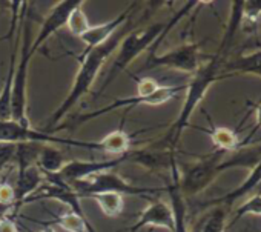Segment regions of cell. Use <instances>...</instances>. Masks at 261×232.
Returning <instances> with one entry per match:
<instances>
[{
  "instance_id": "obj_27",
  "label": "cell",
  "mask_w": 261,
  "mask_h": 232,
  "mask_svg": "<svg viewBox=\"0 0 261 232\" xmlns=\"http://www.w3.org/2000/svg\"><path fill=\"white\" fill-rule=\"evenodd\" d=\"M16 143H0V175L4 174V171L14 163L16 159Z\"/></svg>"
},
{
  "instance_id": "obj_22",
  "label": "cell",
  "mask_w": 261,
  "mask_h": 232,
  "mask_svg": "<svg viewBox=\"0 0 261 232\" xmlns=\"http://www.w3.org/2000/svg\"><path fill=\"white\" fill-rule=\"evenodd\" d=\"M14 72H16V49L11 51L7 79H5V82H4L2 91H0V122L11 120V97H13Z\"/></svg>"
},
{
  "instance_id": "obj_6",
  "label": "cell",
  "mask_w": 261,
  "mask_h": 232,
  "mask_svg": "<svg viewBox=\"0 0 261 232\" xmlns=\"http://www.w3.org/2000/svg\"><path fill=\"white\" fill-rule=\"evenodd\" d=\"M71 188L79 194L80 200L88 198L89 195H95V194H120V195L145 197L148 194L151 195V194L166 192V188H145V186L133 185L112 171L91 175L82 182L74 183Z\"/></svg>"
},
{
  "instance_id": "obj_13",
  "label": "cell",
  "mask_w": 261,
  "mask_h": 232,
  "mask_svg": "<svg viewBox=\"0 0 261 232\" xmlns=\"http://www.w3.org/2000/svg\"><path fill=\"white\" fill-rule=\"evenodd\" d=\"M137 4H133L130 7H127L121 14H118L114 20H109L106 23H101V25H95V27H89V30L82 34L80 40L86 45V49H92L98 45H103L106 43L115 33L120 31V28L129 22V17H130V13H133V8L136 7Z\"/></svg>"
},
{
  "instance_id": "obj_26",
  "label": "cell",
  "mask_w": 261,
  "mask_h": 232,
  "mask_svg": "<svg viewBox=\"0 0 261 232\" xmlns=\"http://www.w3.org/2000/svg\"><path fill=\"white\" fill-rule=\"evenodd\" d=\"M244 215H255V217H261V192L252 195L246 203H243L237 212H235V220H238L240 217Z\"/></svg>"
},
{
  "instance_id": "obj_30",
  "label": "cell",
  "mask_w": 261,
  "mask_h": 232,
  "mask_svg": "<svg viewBox=\"0 0 261 232\" xmlns=\"http://www.w3.org/2000/svg\"><path fill=\"white\" fill-rule=\"evenodd\" d=\"M0 232H19L14 220L10 215L0 218Z\"/></svg>"
},
{
  "instance_id": "obj_12",
  "label": "cell",
  "mask_w": 261,
  "mask_h": 232,
  "mask_svg": "<svg viewBox=\"0 0 261 232\" xmlns=\"http://www.w3.org/2000/svg\"><path fill=\"white\" fill-rule=\"evenodd\" d=\"M162 227L174 232V212L169 203L157 200L142 211L137 221L129 227V232H137L143 227Z\"/></svg>"
},
{
  "instance_id": "obj_32",
  "label": "cell",
  "mask_w": 261,
  "mask_h": 232,
  "mask_svg": "<svg viewBox=\"0 0 261 232\" xmlns=\"http://www.w3.org/2000/svg\"><path fill=\"white\" fill-rule=\"evenodd\" d=\"M256 34H258V49H261V27H259Z\"/></svg>"
},
{
  "instance_id": "obj_19",
  "label": "cell",
  "mask_w": 261,
  "mask_h": 232,
  "mask_svg": "<svg viewBox=\"0 0 261 232\" xmlns=\"http://www.w3.org/2000/svg\"><path fill=\"white\" fill-rule=\"evenodd\" d=\"M215 146L217 151H223V152H235L241 149V145H244L246 142L240 140L237 131L229 130V128H223V126H214L211 123V130L206 131Z\"/></svg>"
},
{
  "instance_id": "obj_5",
  "label": "cell",
  "mask_w": 261,
  "mask_h": 232,
  "mask_svg": "<svg viewBox=\"0 0 261 232\" xmlns=\"http://www.w3.org/2000/svg\"><path fill=\"white\" fill-rule=\"evenodd\" d=\"M23 27H22V43H20V56L19 63L16 65L14 82H13V97H11V120L31 126L28 122V72L31 59L34 56L33 45V20L30 17L25 19L23 14Z\"/></svg>"
},
{
  "instance_id": "obj_17",
  "label": "cell",
  "mask_w": 261,
  "mask_h": 232,
  "mask_svg": "<svg viewBox=\"0 0 261 232\" xmlns=\"http://www.w3.org/2000/svg\"><path fill=\"white\" fill-rule=\"evenodd\" d=\"M221 71L227 74H247L261 77V49H255L226 62Z\"/></svg>"
},
{
  "instance_id": "obj_25",
  "label": "cell",
  "mask_w": 261,
  "mask_h": 232,
  "mask_svg": "<svg viewBox=\"0 0 261 232\" xmlns=\"http://www.w3.org/2000/svg\"><path fill=\"white\" fill-rule=\"evenodd\" d=\"M66 27H68L69 31H71L75 37H79V39L82 37V34H85V33L89 30L91 25H89V20H88V17L85 16L82 7L75 8V10L71 13Z\"/></svg>"
},
{
  "instance_id": "obj_3",
  "label": "cell",
  "mask_w": 261,
  "mask_h": 232,
  "mask_svg": "<svg viewBox=\"0 0 261 232\" xmlns=\"http://www.w3.org/2000/svg\"><path fill=\"white\" fill-rule=\"evenodd\" d=\"M226 152L215 151L198 162L189 165L183 175L178 178V188L183 197H194L207 189L215 178L227 169L244 166L253 168L261 160V145L253 148H244L232 154V157H224Z\"/></svg>"
},
{
  "instance_id": "obj_20",
  "label": "cell",
  "mask_w": 261,
  "mask_h": 232,
  "mask_svg": "<svg viewBox=\"0 0 261 232\" xmlns=\"http://www.w3.org/2000/svg\"><path fill=\"white\" fill-rule=\"evenodd\" d=\"M66 157L62 151L54 148L53 145H42L37 166L45 175H56L60 172V169L66 165Z\"/></svg>"
},
{
  "instance_id": "obj_33",
  "label": "cell",
  "mask_w": 261,
  "mask_h": 232,
  "mask_svg": "<svg viewBox=\"0 0 261 232\" xmlns=\"http://www.w3.org/2000/svg\"><path fill=\"white\" fill-rule=\"evenodd\" d=\"M42 232H56V230H54L53 226H45V229H43Z\"/></svg>"
},
{
  "instance_id": "obj_8",
  "label": "cell",
  "mask_w": 261,
  "mask_h": 232,
  "mask_svg": "<svg viewBox=\"0 0 261 232\" xmlns=\"http://www.w3.org/2000/svg\"><path fill=\"white\" fill-rule=\"evenodd\" d=\"M181 91H186V83L185 85H162L159 88L157 92H154L152 95H130V97H126V98H115L114 101H111L109 105L100 108V109H95V111H91V112H86V114H82L77 117V120H72V126H80L89 120H94V119H98L101 115H106L108 112H112V111H117V109H133L139 105H151V106H159V105H163L172 98L177 97V94H180Z\"/></svg>"
},
{
  "instance_id": "obj_21",
  "label": "cell",
  "mask_w": 261,
  "mask_h": 232,
  "mask_svg": "<svg viewBox=\"0 0 261 232\" xmlns=\"http://www.w3.org/2000/svg\"><path fill=\"white\" fill-rule=\"evenodd\" d=\"M53 223L66 232H97L91 226V223L88 221V218L85 215H79L72 211H68L65 214H59L56 218H53L49 221H45V223L40 221V224H45V226H51Z\"/></svg>"
},
{
  "instance_id": "obj_7",
  "label": "cell",
  "mask_w": 261,
  "mask_h": 232,
  "mask_svg": "<svg viewBox=\"0 0 261 232\" xmlns=\"http://www.w3.org/2000/svg\"><path fill=\"white\" fill-rule=\"evenodd\" d=\"M0 143H39V145H68L82 149L101 151L100 140L97 142H85L74 140L66 137H56L54 134H46L42 130L36 131L31 126L17 123L14 120L0 122Z\"/></svg>"
},
{
  "instance_id": "obj_11",
  "label": "cell",
  "mask_w": 261,
  "mask_h": 232,
  "mask_svg": "<svg viewBox=\"0 0 261 232\" xmlns=\"http://www.w3.org/2000/svg\"><path fill=\"white\" fill-rule=\"evenodd\" d=\"M82 5H83V0H62V2H57L56 7L51 10V13L45 17L37 37L33 40V45H31L33 53H36L60 28L66 27L71 13Z\"/></svg>"
},
{
  "instance_id": "obj_15",
  "label": "cell",
  "mask_w": 261,
  "mask_h": 232,
  "mask_svg": "<svg viewBox=\"0 0 261 232\" xmlns=\"http://www.w3.org/2000/svg\"><path fill=\"white\" fill-rule=\"evenodd\" d=\"M180 172L178 169L171 171V183L166 186V192L171 198V208L174 212V232H189L186 224V201L178 188Z\"/></svg>"
},
{
  "instance_id": "obj_24",
  "label": "cell",
  "mask_w": 261,
  "mask_h": 232,
  "mask_svg": "<svg viewBox=\"0 0 261 232\" xmlns=\"http://www.w3.org/2000/svg\"><path fill=\"white\" fill-rule=\"evenodd\" d=\"M88 198H92L106 217L114 218L123 212V195L120 194H95Z\"/></svg>"
},
{
  "instance_id": "obj_29",
  "label": "cell",
  "mask_w": 261,
  "mask_h": 232,
  "mask_svg": "<svg viewBox=\"0 0 261 232\" xmlns=\"http://www.w3.org/2000/svg\"><path fill=\"white\" fill-rule=\"evenodd\" d=\"M0 204L13 206L14 212H16V192H14V186L7 183V182H0Z\"/></svg>"
},
{
  "instance_id": "obj_2",
  "label": "cell",
  "mask_w": 261,
  "mask_h": 232,
  "mask_svg": "<svg viewBox=\"0 0 261 232\" xmlns=\"http://www.w3.org/2000/svg\"><path fill=\"white\" fill-rule=\"evenodd\" d=\"M124 34H127V33L126 31H118L106 43L98 45V46H95L92 49H85L83 51V54L79 59L80 68H79V72H77V75L74 79V83H72L66 98L62 101V105L49 115L48 122L45 123V126L42 130L43 133L53 134V131L60 125V122L65 120V117L69 114V111L80 101V98L85 97L89 92V89L92 88L95 79L98 77L103 65L117 51L118 45L124 39Z\"/></svg>"
},
{
  "instance_id": "obj_10",
  "label": "cell",
  "mask_w": 261,
  "mask_h": 232,
  "mask_svg": "<svg viewBox=\"0 0 261 232\" xmlns=\"http://www.w3.org/2000/svg\"><path fill=\"white\" fill-rule=\"evenodd\" d=\"M127 162L126 154L118 156V157H112L109 160H68L66 165L60 169L59 174L56 175H45L48 178H54L57 182H62L68 186H72L77 182H82L91 175L100 174V172H106V171H112L115 166L121 165Z\"/></svg>"
},
{
  "instance_id": "obj_1",
  "label": "cell",
  "mask_w": 261,
  "mask_h": 232,
  "mask_svg": "<svg viewBox=\"0 0 261 232\" xmlns=\"http://www.w3.org/2000/svg\"><path fill=\"white\" fill-rule=\"evenodd\" d=\"M241 22H243V4L235 2V4H232L229 27H227V31L220 43L218 51L214 56H211V59L206 63H201L200 68L192 74L189 83H186V98H185L183 108L178 114L177 120L172 123V126L166 131V134L163 137L155 140L162 148L177 152V145L180 142V137H181L185 128H188L194 111L201 103V100L206 97V94H207L209 88L214 85V82H217L218 79L223 77V75H218V72L221 71V68L224 65L226 53L235 37V33L240 30Z\"/></svg>"
},
{
  "instance_id": "obj_4",
  "label": "cell",
  "mask_w": 261,
  "mask_h": 232,
  "mask_svg": "<svg viewBox=\"0 0 261 232\" xmlns=\"http://www.w3.org/2000/svg\"><path fill=\"white\" fill-rule=\"evenodd\" d=\"M197 5H198V2H188L178 13H175V16L168 23H152L151 27H148L146 30H143L140 33H127L117 48V54H115L114 62L108 71V75L103 82L101 91L105 88H108L112 83V80H115L118 77V74L126 71L127 66L139 56H142L146 49H149V46H152L165 31L172 30Z\"/></svg>"
},
{
  "instance_id": "obj_9",
  "label": "cell",
  "mask_w": 261,
  "mask_h": 232,
  "mask_svg": "<svg viewBox=\"0 0 261 232\" xmlns=\"http://www.w3.org/2000/svg\"><path fill=\"white\" fill-rule=\"evenodd\" d=\"M201 65V54H200V45L197 43H186L181 46H177L168 53L157 54V51H151L148 59L145 60V65L142 69H154V68H171L181 72L194 74Z\"/></svg>"
},
{
  "instance_id": "obj_16",
  "label": "cell",
  "mask_w": 261,
  "mask_h": 232,
  "mask_svg": "<svg viewBox=\"0 0 261 232\" xmlns=\"http://www.w3.org/2000/svg\"><path fill=\"white\" fill-rule=\"evenodd\" d=\"M259 185H261V160L252 168V172L249 174V177H247L238 188H235L233 191H230L229 194H226V195H223V197H220V198H215V200L207 201L206 206L223 204V206H226V208L230 209V206H232L237 200H240L241 197L250 194V192L255 191Z\"/></svg>"
},
{
  "instance_id": "obj_28",
  "label": "cell",
  "mask_w": 261,
  "mask_h": 232,
  "mask_svg": "<svg viewBox=\"0 0 261 232\" xmlns=\"http://www.w3.org/2000/svg\"><path fill=\"white\" fill-rule=\"evenodd\" d=\"M162 85L152 77H142L137 80V94L139 95H152L159 91Z\"/></svg>"
},
{
  "instance_id": "obj_18",
  "label": "cell",
  "mask_w": 261,
  "mask_h": 232,
  "mask_svg": "<svg viewBox=\"0 0 261 232\" xmlns=\"http://www.w3.org/2000/svg\"><path fill=\"white\" fill-rule=\"evenodd\" d=\"M227 215L229 208L223 204H212V208L198 218V221L192 226L189 232H224Z\"/></svg>"
},
{
  "instance_id": "obj_14",
  "label": "cell",
  "mask_w": 261,
  "mask_h": 232,
  "mask_svg": "<svg viewBox=\"0 0 261 232\" xmlns=\"http://www.w3.org/2000/svg\"><path fill=\"white\" fill-rule=\"evenodd\" d=\"M45 182L46 177L37 165L17 169V180L16 185H13L16 192V209H19Z\"/></svg>"
},
{
  "instance_id": "obj_23",
  "label": "cell",
  "mask_w": 261,
  "mask_h": 232,
  "mask_svg": "<svg viewBox=\"0 0 261 232\" xmlns=\"http://www.w3.org/2000/svg\"><path fill=\"white\" fill-rule=\"evenodd\" d=\"M100 145H101V152H108V154L118 157V156H123L127 151H130L133 136L127 134L123 130H117V131H112L108 136H105L100 140Z\"/></svg>"
},
{
  "instance_id": "obj_31",
  "label": "cell",
  "mask_w": 261,
  "mask_h": 232,
  "mask_svg": "<svg viewBox=\"0 0 261 232\" xmlns=\"http://www.w3.org/2000/svg\"><path fill=\"white\" fill-rule=\"evenodd\" d=\"M259 130H261V101L255 105V126H253V130L250 131V134H249V137L246 139V142H247L253 134H256Z\"/></svg>"
}]
</instances>
